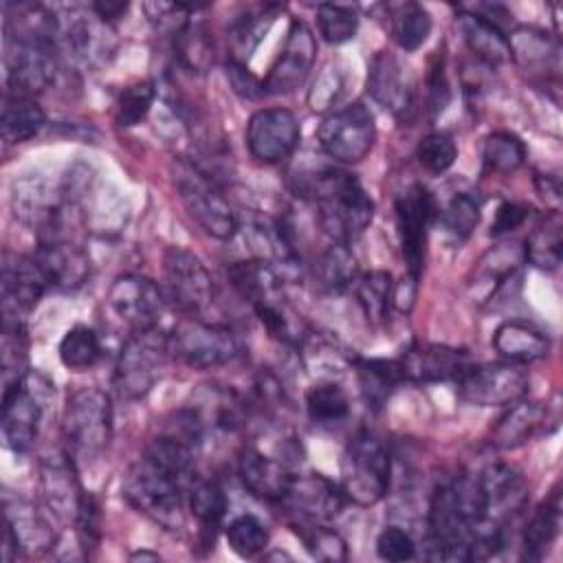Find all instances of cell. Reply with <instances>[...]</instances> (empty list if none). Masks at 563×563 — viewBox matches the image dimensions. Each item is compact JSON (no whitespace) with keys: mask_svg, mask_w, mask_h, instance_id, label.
<instances>
[{"mask_svg":"<svg viewBox=\"0 0 563 563\" xmlns=\"http://www.w3.org/2000/svg\"><path fill=\"white\" fill-rule=\"evenodd\" d=\"M391 482V453L372 431H358L350 438L341 455L339 486L347 501L356 506L378 504Z\"/></svg>","mask_w":563,"mask_h":563,"instance_id":"obj_3","label":"cell"},{"mask_svg":"<svg viewBox=\"0 0 563 563\" xmlns=\"http://www.w3.org/2000/svg\"><path fill=\"white\" fill-rule=\"evenodd\" d=\"M227 495L220 482L207 477H194L187 486V508L198 521L200 539L205 545L213 543L218 528L227 515Z\"/></svg>","mask_w":563,"mask_h":563,"instance_id":"obj_31","label":"cell"},{"mask_svg":"<svg viewBox=\"0 0 563 563\" xmlns=\"http://www.w3.org/2000/svg\"><path fill=\"white\" fill-rule=\"evenodd\" d=\"M405 380L411 383H446L460 380L473 365L468 350L442 343H413L400 358Z\"/></svg>","mask_w":563,"mask_h":563,"instance_id":"obj_20","label":"cell"},{"mask_svg":"<svg viewBox=\"0 0 563 563\" xmlns=\"http://www.w3.org/2000/svg\"><path fill=\"white\" fill-rule=\"evenodd\" d=\"M341 92H343L341 70L334 64H330L314 79V84H312V88L308 92V106L312 110L323 112V110H328V108H332L336 103Z\"/></svg>","mask_w":563,"mask_h":563,"instance_id":"obj_54","label":"cell"},{"mask_svg":"<svg viewBox=\"0 0 563 563\" xmlns=\"http://www.w3.org/2000/svg\"><path fill=\"white\" fill-rule=\"evenodd\" d=\"M508 53L530 77L559 75V44L541 29L517 26L508 35Z\"/></svg>","mask_w":563,"mask_h":563,"instance_id":"obj_27","label":"cell"},{"mask_svg":"<svg viewBox=\"0 0 563 563\" xmlns=\"http://www.w3.org/2000/svg\"><path fill=\"white\" fill-rule=\"evenodd\" d=\"M455 26L462 33L471 53L486 64H501L510 57L508 53V33L490 22L475 9H460L455 15Z\"/></svg>","mask_w":563,"mask_h":563,"instance_id":"obj_28","label":"cell"},{"mask_svg":"<svg viewBox=\"0 0 563 563\" xmlns=\"http://www.w3.org/2000/svg\"><path fill=\"white\" fill-rule=\"evenodd\" d=\"M227 543L240 559L257 556L268 545V530L255 515H238L224 530Z\"/></svg>","mask_w":563,"mask_h":563,"instance_id":"obj_48","label":"cell"},{"mask_svg":"<svg viewBox=\"0 0 563 563\" xmlns=\"http://www.w3.org/2000/svg\"><path fill=\"white\" fill-rule=\"evenodd\" d=\"M530 216V209L528 205L523 202H510V200H504L497 211H495V218H493V224H490V238H501L506 233H512L515 229H519Z\"/></svg>","mask_w":563,"mask_h":563,"instance_id":"obj_55","label":"cell"},{"mask_svg":"<svg viewBox=\"0 0 563 563\" xmlns=\"http://www.w3.org/2000/svg\"><path fill=\"white\" fill-rule=\"evenodd\" d=\"M33 260L37 262L48 284V290L70 292L88 282L90 257L79 244L70 240L40 242L33 253Z\"/></svg>","mask_w":563,"mask_h":563,"instance_id":"obj_24","label":"cell"},{"mask_svg":"<svg viewBox=\"0 0 563 563\" xmlns=\"http://www.w3.org/2000/svg\"><path fill=\"white\" fill-rule=\"evenodd\" d=\"M484 504H486V521L508 526L528 501V486L523 475L506 462H493L484 466V471L477 475Z\"/></svg>","mask_w":563,"mask_h":563,"instance_id":"obj_22","label":"cell"},{"mask_svg":"<svg viewBox=\"0 0 563 563\" xmlns=\"http://www.w3.org/2000/svg\"><path fill=\"white\" fill-rule=\"evenodd\" d=\"M238 475L253 497L268 504H282L295 477L286 460L266 455L255 446H242L238 453Z\"/></svg>","mask_w":563,"mask_h":563,"instance_id":"obj_23","label":"cell"},{"mask_svg":"<svg viewBox=\"0 0 563 563\" xmlns=\"http://www.w3.org/2000/svg\"><path fill=\"white\" fill-rule=\"evenodd\" d=\"M172 183L185 211L207 235L216 240H231L235 235L240 227L238 216L213 176L205 174L189 158H176Z\"/></svg>","mask_w":563,"mask_h":563,"instance_id":"obj_2","label":"cell"},{"mask_svg":"<svg viewBox=\"0 0 563 563\" xmlns=\"http://www.w3.org/2000/svg\"><path fill=\"white\" fill-rule=\"evenodd\" d=\"M523 262L539 271H556L563 255V224L559 211H550L528 235Z\"/></svg>","mask_w":563,"mask_h":563,"instance_id":"obj_36","label":"cell"},{"mask_svg":"<svg viewBox=\"0 0 563 563\" xmlns=\"http://www.w3.org/2000/svg\"><path fill=\"white\" fill-rule=\"evenodd\" d=\"M376 554L389 563H402L416 559V541L398 526H387L376 539Z\"/></svg>","mask_w":563,"mask_h":563,"instance_id":"obj_52","label":"cell"},{"mask_svg":"<svg viewBox=\"0 0 563 563\" xmlns=\"http://www.w3.org/2000/svg\"><path fill=\"white\" fill-rule=\"evenodd\" d=\"M46 290L48 284L33 255L4 253L0 273L2 321H24Z\"/></svg>","mask_w":563,"mask_h":563,"instance_id":"obj_15","label":"cell"},{"mask_svg":"<svg viewBox=\"0 0 563 563\" xmlns=\"http://www.w3.org/2000/svg\"><path fill=\"white\" fill-rule=\"evenodd\" d=\"M345 501L347 499L339 484L321 473H308L292 477L279 506L290 510L297 519L328 523L343 510Z\"/></svg>","mask_w":563,"mask_h":563,"instance_id":"obj_21","label":"cell"},{"mask_svg":"<svg viewBox=\"0 0 563 563\" xmlns=\"http://www.w3.org/2000/svg\"><path fill=\"white\" fill-rule=\"evenodd\" d=\"M62 431L70 451L81 457L99 455L112 438V402L99 387H79L68 394Z\"/></svg>","mask_w":563,"mask_h":563,"instance_id":"obj_6","label":"cell"},{"mask_svg":"<svg viewBox=\"0 0 563 563\" xmlns=\"http://www.w3.org/2000/svg\"><path fill=\"white\" fill-rule=\"evenodd\" d=\"M356 301L372 325L385 323L391 306H394V290L396 282L387 271H367L358 273L352 286Z\"/></svg>","mask_w":563,"mask_h":563,"instance_id":"obj_37","label":"cell"},{"mask_svg":"<svg viewBox=\"0 0 563 563\" xmlns=\"http://www.w3.org/2000/svg\"><path fill=\"white\" fill-rule=\"evenodd\" d=\"M314 284L319 290L328 295L343 292L354 286L358 277V262L356 255L352 253L350 244H339L332 242L314 262L312 266Z\"/></svg>","mask_w":563,"mask_h":563,"instance_id":"obj_33","label":"cell"},{"mask_svg":"<svg viewBox=\"0 0 563 563\" xmlns=\"http://www.w3.org/2000/svg\"><path fill=\"white\" fill-rule=\"evenodd\" d=\"M292 528L297 530L299 539L303 541L312 559L325 561V563H339L347 559V545L334 528L321 521H303V519H295Z\"/></svg>","mask_w":563,"mask_h":563,"instance_id":"obj_42","label":"cell"},{"mask_svg":"<svg viewBox=\"0 0 563 563\" xmlns=\"http://www.w3.org/2000/svg\"><path fill=\"white\" fill-rule=\"evenodd\" d=\"M455 158H457V145L453 136L446 132H431L422 136L416 145V161L429 174H435V176L444 174L446 169L453 167Z\"/></svg>","mask_w":563,"mask_h":563,"instance_id":"obj_50","label":"cell"},{"mask_svg":"<svg viewBox=\"0 0 563 563\" xmlns=\"http://www.w3.org/2000/svg\"><path fill=\"white\" fill-rule=\"evenodd\" d=\"M528 387L530 376L517 363H473L457 380V396L475 407H501L521 400Z\"/></svg>","mask_w":563,"mask_h":563,"instance_id":"obj_11","label":"cell"},{"mask_svg":"<svg viewBox=\"0 0 563 563\" xmlns=\"http://www.w3.org/2000/svg\"><path fill=\"white\" fill-rule=\"evenodd\" d=\"M172 356L194 369H213L235 361L242 352L231 328L207 323L196 317H185L169 332Z\"/></svg>","mask_w":563,"mask_h":563,"instance_id":"obj_8","label":"cell"},{"mask_svg":"<svg viewBox=\"0 0 563 563\" xmlns=\"http://www.w3.org/2000/svg\"><path fill=\"white\" fill-rule=\"evenodd\" d=\"M526 161V145L517 134L490 132L482 143V163L488 172L512 174Z\"/></svg>","mask_w":563,"mask_h":563,"instance_id":"obj_43","label":"cell"},{"mask_svg":"<svg viewBox=\"0 0 563 563\" xmlns=\"http://www.w3.org/2000/svg\"><path fill=\"white\" fill-rule=\"evenodd\" d=\"M57 354L66 369L86 372L99 363L103 347H101L99 334L92 328L77 323V325L68 328L66 334L62 336Z\"/></svg>","mask_w":563,"mask_h":563,"instance_id":"obj_40","label":"cell"},{"mask_svg":"<svg viewBox=\"0 0 563 563\" xmlns=\"http://www.w3.org/2000/svg\"><path fill=\"white\" fill-rule=\"evenodd\" d=\"M156 99L154 81H134L125 86L114 103V121L119 128H134L139 125L152 110Z\"/></svg>","mask_w":563,"mask_h":563,"instance_id":"obj_46","label":"cell"},{"mask_svg":"<svg viewBox=\"0 0 563 563\" xmlns=\"http://www.w3.org/2000/svg\"><path fill=\"white\" fill-rule=\"evenodd\" d=\"M196 449L191 442L167 431L147 444L143 457L189 486L196 477Z\"/></svg>","mask_w":563,"mask_h":563,"instance_id":"obj_35","label":"cell"},{"mask_svg":"<svg viewBox=\"0 0 563 563\" xmlns=\"http://www.w3.org/2000/svg\"><path fill=\"white\" fill-rule=\"evenodd\" d=\"M128 9H130V4H128V2H121V0H99V2H92V4H90V11H92L103 24L117 22L119 18L125 15Z\"/></svg>","mask_w":563,"mask_h":563,"instance_id":"obj_57","label":"cell"},{"mask_svg":"<svg viewBox=\"0 0 563 563\" xmlns=\"http://www.w3.org/2000/svg\"><path fill=\"white\" fill-rule=\"evenodd\" d=\"M224 77L231 86V90L242 97V99H249V101H257L266 95V86H264V79L257 77L244 62L240 59H233L229 57L224 62Z\"/></svg>","mask_w":563,"mask_h":563,"instance_id":"obj_53","label":"cell"},{"mask_svg":"<svg viewBox=\"0 0 563 563\" xmlns=\"http://www.w3.org/2000/svg\"><path fill=\"white\" fill-rule=\"evenodd\" d=\"M55 48L48 44L7 40V90L35 97L46 90L57 75Z\"/></svg>","mask_w":563,"mask_h":563,"instance_id":"obj_19","label":"cell"},{"mask_svg":"<svg viewBox=\"0 0 563 563\" xmlns=\"http://www.w3.org/2000/svg\"><path fill=\"white\" fill-rule=\"evenodd\" d=\"M306 413L319 427H334L350 416V396L334 380H319L306 391Z\"/></svg>","mask_w":563,"mask_h":563,"instance_id":"obj_38","label":"cell"},{"mask_svg":"<svg viewBox=\"0 0 563 563\" xmlns=\"http://www.w3.org/2000/svg\"><path fill=\"white\" fill-rule=\"evenodd\" d=\"M44 123H46V114L35 101V97L4 90L0 128H2V139L7 143L15 145L33 139L44 128Z\"/></svg>","mask_w":563,"mask_h":563,"instance_id":"obj_32","label":"cell"},{"mask_svg":"<svg viewBox=\"0 0 563 563\" xmlns=\"http://www.w3.org/2000/svg\"><path fill=\"white\" fill-rule=\"evenodd\" d=\"M266 559H292L290 554H286V552H273V554H266Z\"/></svg>","mask_w":563,"mask_h":563,"instance_id":"obj_60","label":"cell"},{"mask_svg":"<svg viewBox=\"0 0 563 563\" xmlns=\"http://www.w3.org/2000/svg\"><path fill=\"white\" fill-rule=\"evenodd\" d=\"M295 191L314 205L319 227L332 242H354L374 218V200L347 169L323 165L299 172Z\"/></svg>","mask_w":563,"mask_h":563,"instance_id":"obj_1","label":"cell"},{"mask_svg":"<svg viewBox=\"0 0 563 563\" xmlns=\"http://www.w3.org/2000/svg\"><path fill=\"white\" fill-rule=\"evenodd\" d=\"M537 183V191L539 196L552 205V211H559V202H561V187H559V180L550 174H539L534 178Z\"/></svg>","mask_w":563,"mask_h":563,"instance_id":"obj_58","label":"cell"},{"mask_svg":"<svg viewBox=\"0 0 563 563\" xmlns=\"http://www.w3.org/2000/svg\"><path fill=\"white\" fill-rule=\"evenodd\" d=\"M301 128L288 108H262L246 123V147L251 156L266 165L286 161L299 145Z\"/></svg>","mask_w":563,"mask_h":563,"instance_id":"obj_14","label":"cell"},{"mask_svg":"<svg viewBox=\"0 0 563 563\" xmlns=\"http://www.w3.org/2000/svg\"><path fill=\"white\" fill-rule=\"evenodd\" d=\"M367 92L372 99L398 119H407L413 108V88L400 59L380 51L372 57L367 70Z\"/></svg>","mask_w":563,"mask_h":563,"instance_id":"obj_25","label":"cell"},{"mask_svg":"<svg viewBox=\"0 0 563 563\" xmlns=\"http://www.w3.org/2000/svg\"><path fill=\"white\" fill-rule=\"evenodd\" d=\"M48 396L51 385L33 372L2 387V438L15 455L29 453L35 444Z\"/></svg>","mask_w":563,"mask_h":563,"instance_id":"obj_7","label":"cell"},{"mask_svg":"<svg viewBox=\"0 0 563 563\" xmlns=\"http://www.w3.org/2000/svg\"><path fill=\"white\" fill-rule=\"evenodd\" d=\"M396 229L400 240V253L405 260L407 277L418 282L424 268V251H427V233L438 213L435 200L431 191L416 183L398 194L396 205Z\"/></svg>","mask_w":563,"mask_h":563,"instance_id":"obj_12","label":"cell"},{"mask_svg":"<svg viewBox=\"0 0 563 563\" xmlns=\"http://www.w3.org/2000/svg\"><path fill=\"white\" fill-rule=\"evenodd\" d=\"M40 488L46 508L68 526L77 523L86 490L81 488L70 453H51L40 464Z\"/></svg>","mask_w":563,"mask_h":563,"instance_id":"obj_18","label":"cell"},{"mask_svg":"<svg viewBox=\"0 0 563 563\" xmlns=\"http://www.w3.org/2000/svg\"><path fill=\"white\" fill-rule=\"evenodd\" d=\"M317 59V40L312 29L303 20H292L286 33V42L268 75L264 77L266 95L295 92L312 70Z\"/></svg>","mask_w":563,"mask_h":563,"instance_id":"obj_17","label":"cell"},{"mask_svg":"<svg viewBox=\"0 0 563 563\" xmlns=\"http://www.w3.org/2000/svg\"><path fill=\"white\" fill-rule=\"evenodd\" d=\"M172 358L169 334L152 328L139 330L123 343L114 365V387L123 398L136 400L147 396L163 378Z\"/></svg>","mask_w":563,"mask_h":563,"instance_id":"obj_5","label":"cell"},{"mask_svg":"<svg viewBox=\"0 0 563 563\" xmlns=\"http://www.w3.org/2000/svg\"><path fill=\"white\" fill-rule=\"evenodd\" d=\"M132 559H152V561H156L158 559V554L156 552H136V554H132Z\"/></svg>","mask_w":563,"mask_h":563,"instance_id":"obj_59","label":"cell"},{"mask_svg":"<svg viewBox=\"0 0 563 563\" xmlns=\"http://www.w3.org/2000/svg\"><path fill=\"white\" fill-rule=\"evenodd\" d=\"M493 347L504 361L526 365L548 356L550 339L537 325L528 321L510 319L495 330Z\"/></svg>","mask_w":563,"mask_h":563,"instance_id":"obj_29","label":"cell"},{"mask_svg":"<svg viewBox=\"0 0 563 563\" xmlns=\"http://www.w3.org/2000/svg\"><path fill=\"white\" fill-rule=\"evenodd\" d=\"M163 292L183 314L194 317L213 301V279L205 262L183 249L167 246L163 253Z\"/></svg>","mask_w":563,"mask_h":563,"instance_id":"obj_10","label":"cell"},{"mask_svg":"<svg viewBox=\"0 0 563 563\" xmlns=\"http://www.w3.org/2000/svg\"><path fill=\"white\" fill-rule=\"evenodd\" d=\"M317 26L328 44H345L358 31V13L354 7L323 2L317 7Z\"/></svg>","mask_w":563,"mask_h":563,"instance_id":"obj_49","label":"cell"},{"mask_svg":"<svg viewBox=\"0 0 563 563\" xmlns=\"http://www.w3.org/2000/svg\"><path fill=\"white\" fill-rule=\"evenodd\" d=\"M479 202L471 194H455L438 213V220L449 238H453L455 242H464L479 224Z\"/></svg>","mask_w":563,"mask_h":563,"instance_id":"obj_47","label":"cell"},{"mask_svg":"<svg viewBox=\"0 0 563 563\" xmlns=\"http://www.w3.org/2000/svg\"><path fill=\"white\" fill-rule=\"evenodd\" d=\"M277 7L273 4H264V7H257L255 11H246L244 15H240L231 29H229V40H231V46H233V53L231 55L233 59H240L244 62V55L249 57L255 46L262 42L264 33L268 31V24L273 20V11Z\"/></svg>","mask_w":563,"mask_h":563,"instance_id":"obj_44","label":"cell"},{"mask_svg":"<svg viewBox=\"0 0 563 563\" xmlns=\"http://www.w3.org/2000/svg\"><path fill=\"white\" fill-rule=\"evenodd\" d=\"M431 29H433V18L422 4L402 2V4L391 7L389 31H391L394 42L402 51L420 48L427 42V37L431 35Z\"/></svg>","mask_w":563,"mask_h":563,"instance_id":"obj_39","label":"cell"},{"mask_svg":"<svg viewBox=\"0 0 563 563\" xmlns=\"http://www.w3.org/2000/svg\"><path fill=\"white\" fill-rule=\"evenodd\" d=\"M449 97H451V90H449V79L444 70V57H438L429 75V110L433 117L444 110V106L449 103Z\"/></svg>","mask_w":563,"mask_h":563,"instance_id":"obj_56","label":"cell"},{"mask_svg":"<svg viewBox=\"0 0 563 563\" xmlns=\"http://www.w3.org/2000/svg\"><path fill=\"white\" fill-rule=\"evenodd\" d=\"M174 46L180 64L191 73H205L213 64V44L202 24L189 22L174 37Z\"/></svg>","mask_w":563,"mask_h":563,"instance_id":"obj_45","label":"cell"},{"mask_svg":"<svg viewBox=\"0 0 563 563\" xmlns=\"http://www.w3.org/2000/svg\"><path fill=\"white\" fill-rule=\"evenodd\" d=\"M55 545V534L48 521L33 508L31 501L4 495V532L2 556L13 561L20 554H42Z\"/></svg>","mask_w":563,"mask_h":563,"instance_id":"obj_16","label":"cell"},{"mask_svg":"<svg viewBox=\"0 0 563 563\" xmlns=\"http://www.w3.org/2000/svg\"><path fill=\"white\" fill-rule=\"evenodd\" d=\"M317 139L330 158L345 165L361 163L376 143L374 114L361 101L336 108L319 123Z\"/></svg>","mask_w":563,"mask_h":563,"instance_id":"obj_9","label":"cell"},{"mask_svg":"<svg viewBox=\"0 0 563 563\" xmlns=\"http://www.w3.org/2000/svg\"><path fill=\"white\" fill-rule=\"evenodd\" d=\"M352 369L356 374V383L363 400L374 411L383 409L391 398V394L398 389V385L405 380L398 361L354 356Z\"/></svg>","mask_w":563,"mask_h":563,"instance_id":"obj_30","label":"cell"},{"mask_svg":"<svg viewBox=\"0 0 563 563\" xmlns=\"http://www.w3.org/2000/svg\"><path fill=\"white\" fill-rule=\"evenodd\" d=\"M550 411L543 402L517 400L512 407L493 424L490 444L501 451L519 449L548 431Z\"/></svg>","mask_w":563,"mask_h":563,"instance_id":"obj_26","label":"cell"},{"mask_svg":"<svg viewBox=\"0 0 563 563\" xmlns=\"http://www.w3.org/2000/svg\"><path fill=\"white\" fill-rule=\"evenodd\" d=\"M559 523L561 504L559 495L554 493L550 499L541 501L528 517L521 530V556L526 561H541L559 534Z\"/></svg>","mask_w":563,"mask_h":563,"instance_id":"obj_34","label":"cell"},{"mask_svg":"<svg viewBox=\"0 0 563 563\" xmlns=\"http://www.w3.org/2000/svg\"><path fill=\"white\" fill-rule=\"evenodd\" d=\"M143 11L150 20V24L165 35L176 37L191 20V11H196V7L183 4V2H145Z\"/></svg>","mask_w":563,"mask_h":563,"instance_id":"obj_51","label":"cell"},{"mask_svg":"<svg viewBox=\"0 0 563 563\" xmlns=\"http://www.w3.org/2000/svg\"><path fill=\"white\" fill-rule=\"evenodd\" d=\"M108 306L132 332H139L158 328L167 297L154 279L125 273L112 282L108 290Z\"/></svg>","mask_w":563,"mask_h":563,"instance_id":"obj_13","label":"cell"},{"mask_svg":"<svg viewBox=\"0 0 563 563\" xmlns=\"http://www.w3.org/2000/svg\"><path fill=\"white\" fill-rule=\"evenodd\" d=\"M187 486L147 457L136 460L123 477V497L132 508L165 530L185 526Z\"/></svg>","mask_w":563,"mask_h":563,"instance_id":"obj_4","label":"cell"},{"mask_svg":"<svg viewBox=\"0 0 563 563\" xmlns=\"http://www.w3.org/2000/svg\"><path fill=\"white\" fill-rule=\"evenodd\" d=\"M2 387L29 374V336L24 321H2Z\"/></svg>","mask_w":563,"mask_h":563,"instance_id":"obj_41","label":"cell"}]
</instances>
